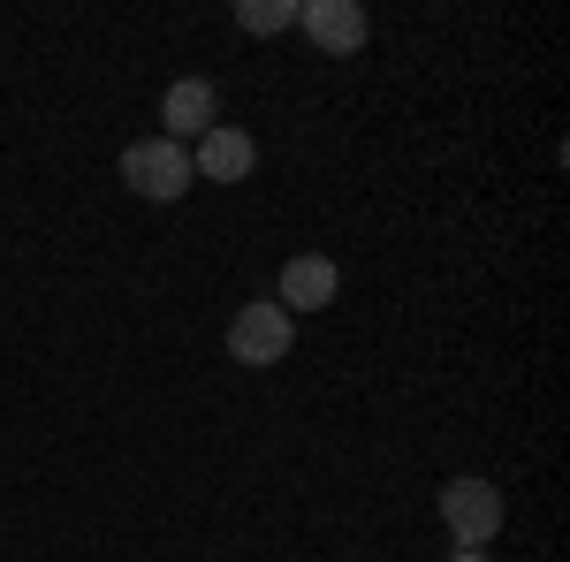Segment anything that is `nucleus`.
<instances>
[{
  "label": "nucleus",
  "instance_id": "obj_1",
  "mask_svg": "<svg viewBox=\"0 0 570 562\" xmlns=\"http://www.w3.org/2000/svg\"><path fill=\"white\" fill-rule=\"evenodd\" d=\"M122 183H130L137 198H153V206H176L183 190H190V152H183L176 137H137L130 152H122Z\"/></svg>",
  "mask_w": 570,
  "mask_h": 562
},
{
  "label": "nucleus",
  "instance_id": "obj_2",
  "mask_svg": "<svg viewBox=\"0 0 570 562\" xmlns=\"http://www.w3.org/2000/svg\"><path fill=\"white\" fill-rule=\"evenodd\" d=\"M289 343H297V319H289L274 297H252L236 319H228V357H236V365H282Z\"/></svg>",
  "mask_w": 570,
  "mask_h": 562
},
{
  "label": "nucleus",
  "instance_id": "obj_3",
  "mask_svg": "<svg viewBox=\"0 0 570 562\" xmlns=\"http://www.w3.org/2000/svg\"><path fill=\"white\" fill-rule=\"evenodd\" d=\"M441 524L456 532V548H487V540L502 532V494L472 472L449 479V486H441Z\"/></svg>",
  "mask_w": 570,
  "mask_h": 562
},
{
  "label": "nucleus",
  "instance_id": "obj_4",
  "mask_svg": "<svg viewBox=\"0 0 570 562\" xmlns=\"http://www.w3.org/2000/svg\"><path fill=\"white\" fill-rule=\"evenodd\" d=\"M335 289H343V266L320 259V252H297V259L282 266V282H274V304L297 319V312H327V304H335Z\"/></svg>",
  "mask_w": 570,
  "mask_h": 562
},
{
  "label": "nucleus",
  "instance_id": "obj_5",
  "mask_svg": "<svg viewBox=\"0 0 570 562\" xmlns=\"http://www.w3.org/2000/svg\"><path fill=\"white\" fill-rule=\"evenodd\" d=\"M297 23L312 31V46H320V53H357V46H365V31H373L357 0H305V8H297Z\"/></svg>",
  "mask_w": 570,
  "mask_h": 562
},
{
  "label": "nucleus",
  "instance_id": "obj_6",
  "mask_svg": "<svg viewBox=\"0 0 570 562\" xmlns=\"http://www.w3.org/2000/svg\"><path fill=\"white\" fill-rule=\"evenodd\" d=\"M160 122H168V137H206L220 122V91L206 85V77H176L168 85V99H160Z\"/></svg>",
  "mask_w": 570,
  "mask_h": 562
},
{
  "label": "nucleus",
  "instance_id": "obj_7",
  "mask_svg": "<svg viewBox=\"0 0 570 562\" xmlns=\"http://www.w3.org/2000/svg\"><path fill=\"white\" fill-rule=\"evenodd\" d=\"M252 168H259V145H252L244 130L214 122V130L198 137V160H190V175H206V183H244Z\"/></svg>",
  "mask_w": 570,
  "mask_h": 562
},
{
  "label": "nucleus",
  "instance_id": "obj_8",
  "mask_svg": "<svg viewBox=\"0 0 570 562\" xmlns=\"http://www.w3.org/2000/svg\"><path fill=\"white\" fill-rule=\"evenodd\" d=\"M236 23H244V31H289V23H297V0H244Z\"/></svg>",
  "mask_w": 570,
  "mask_h": 562
},
{
  "label": "nucleus",
  "instance_id": "obj_9",
  "mask_svg": "<svg viewBox=\"0 0 570 562\" xmlns=\"http://www.w3.org/2000/svg\"><path fill=\"white\" fill-rule=\"evenodd\" d=\"M449 562H494V555H487V548H456Z\"/></svg>",
  "mask_w": 570,
  "mask_h": 562
}]
</instances>
